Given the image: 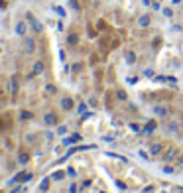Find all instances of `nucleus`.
<instances>
[{
	"label": "nucleus",
	"mask_w": 183,
	"mask_h": 193,
	"mask_svg": "<svg viewBox=\"0 0 183 193\" xmlns=\"http://www.w3.org/2000/svg\"><path fill=\"white\" fill-rule=\"evenodd\" d=\"M116 97H118L120 101H124V99H126V93H124V91H118V93H116Z\"/></svg>",
	"instance_id": "nucleus-12"
},
{
	"label": "nucleus",
	"mask_w": 183,
	"mask_h": 193,
	"mask_svg": "<svg viewBox=\"0 0 183 193\" xmlns=\"http://www.w3.org/2000/svg\"><path fill=\"white\" fill-rule=\"evenodd\" d=\"M55 120H57L55 114H47V116H45V124H55Z\"/></svg>",
	"instance_id": "nucleus-6"
},
{
	"label": "nucleus",
	"mask_w": 183,
	"mask_h": 193,
	"mask_svg": "<svg viewBox=\"0 0 183 193\" xmlns=\"http://www.w3.org/2000/svg\"><path fill=\"white\" fill-rule=\"evenodd\" d=\"M175 156H177V154H175V150H169V152L165 154V162H171V160H175Z\"/></svg>",
	"instance_id": "nucleus-5"
},
{
	"label": "nucleus",
	"mask_w": 183,
	"mask_h": 193,
	"mask_svg": "<svg viewBox=\"0 0 183 193\" xmlns=\"http://www.w3.org/2000/svg\"><path fill=\"white\" fill-rule=\"evenodd\" d=\"M163 16H165V18H171V16H173L171 8H163Z\"/></svg>",
	"instance_id": "nucleus-8"
},
{
	"label": "nucleus",
	"mask_w": 183,
	"mask_h": 193,
	"mask_svg": "<svg viewBox=\"0 0 183 193\" xmlns=\"http://www.w3.org/2000/svg\"><path fill=\"white\" fill-rule=\"evenodd\" d=\"M175 166H177V170H183V158L175 160Z\"/></svg>",
	"instance_id": "nucleus-9"
},
{
	"label": "nucleus",
	"mask_w": 183,
	"mask_h": 193,
	"mask_svg": "<svg viewBox=\"0 0 183 193\" xmlns=\"http://www.w3.org/2000/svg\"><path fill=\"white\" fill-rule=\"evenodd\" d=\"M154 110H156V114H162V116H165V108H160V106H156Z\"/></svg>",
	"instance_id": "nucleus-10"
},
{
	"label": "nucleus",
	"mask_w": 183,
	"mask_h": 193,
	"mask_svg": "<svg viewBox=\"0 0 183 193\" xmlns=\"http://www.w3.org/2000/svg\"><path fill=\"white\" fill-rule=\"evenodd\" d=\"M116 185H118V189H126V185H124L122 181H116Z\"/></svg>",
	"instance_id": "nucleus-13"
},
{
	"label": "nucleus",
	"mask_w": 183,
	"mask_h": 193,
	"mask_svg": "<svg viewBox=\"0 0 183 193\" xmlns=\"http://www.w3.org/2000/svg\"><path fill=\"white\" fill-rule=\"evenodd\" d=\"M138 26H140V28H148V26H150V16H148V14L140 16V18H138Z\"/></svg>",
	"instance_id": "nucleus-2"
},
{
	"label": "nucleus",
	"mask_w": 183,
	"mask_h": 193,
	"mask_svg": "<svg viewBox=\"0 0 183 193\" xmlns=\"http://www.w3.org/2000/svg\"><path fill=\"white\" fill-rule=\"evenodd\" d=\"M162 152H163L162 144H152V146H150V154H152V156H160Z\"/></svg>",
	"instance_id": "nucleus-1"
},
{
	"label": "nucleus",
	"mask_w": 183,
	"mask_h": 193,
	"mask_svg": "<svg viewBox=\"0 0 183 193\" xmlns=\"http://www.w3.org/2000/svg\"><path fill=\"white\" fill-rule=\"evenodd\" d=\"M144 77H154V71L152 69H144Z\"/></svg>",
	"instance_id": "nucleus-11"
},
{
	"label": "nucleus",
	"mask_w": 183,
	"mask_h": 193,
	"mask_svg": "<svg viewBox=\"0 0 183 193\" xmlns=\"http://www.w3.org/2000/svg\"><path fill=\"white\" fill-rule=\"evenodd\" d=\"M126 61H128L130 65H132V63H136V53H134V51H126Z\"/></svg>",
	"instance_id": "nucleus-3"
},
{
	"label": "nucleus",
	"mask_w": 183,
	"mask_h": 193,
	"mask_svg": "<svg viewBox=\"0 0 183 193\" xmlns=\"http://www.w3.org/2000/svg\"><path fill=\"white\" fill-rule=\"evenodd\" d=\"M61 104H63V108H65V110L73 108V101H71V99H63V102H61Z\"/></svg>",
	"instance_id": "nucleus-4"
},
{
	"label": "nucleus",
	"mask_w": 183,
	"mask_h": 193,
	"mask_svg": "<svg viewBox=\"0 0 183 193\" xmlns=\"http://www.w3.org/2000/svg\"><path fill=\"white\" fill-rule=\"evenodd\" d=\"M79 140H81V136H79V134H73L69 140H65V144H73V142H79Z\"/></svg>",
	"instance_id": "nucleus-7"
}]
</instances>
